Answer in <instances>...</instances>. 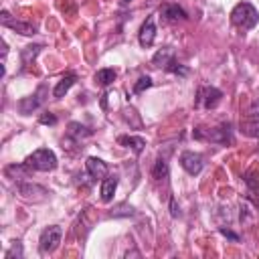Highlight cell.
I'll return each instance as SVG.
<instances>
[{"mask_svg": "<svg viewBox=\"0 0 259 259\" xmlns=\"http://www.w3.org/2000/svg\"><path fill=\"white\" fill-rule=\"evenodd\" d=\"M257 20H259V14H257L255 6L249 4V2H239V4L231 10V22H233L235 26H239L241 30L253 28V26L257 24Z\"/></svg>", "mask_w": 259, "mask_h": 259, "instance_id": "cell-1", "label": "cell"}, {"mask_svg": "<svg viewBox=\"0 0 259 259\" xmlns=\"http://www.w3.org/2000/svg\"><path fill=\"white\" fill-rule=\"evenodd\" d=\"M24 164H26L28 168L36 170V172H51V170L57 168V156H55V152L49 150V148H38V150H34L32 154L26 156Z\"/></svg>", "mask_w": 259, "mask_h": 259, "instance_id": "cell-2", "label": "cell"}, {"mask_svg": "<svg viewBox=\"0 0 259 259\" xmlns=\"http://www.w3.org/2000/svg\"><path fill=\"white\" fill-rule=\"evenodd\" d=\"M47 95H49V87H47L45 83H42V85H38V89H36L32 95L22 97V99L18 101V111H20L22 115L32 113L34 109H38V107L47 101Z\"/></svg>", "mask_w": 259, "mask_h": 259, "instance_id": "cell-3", "label": "cell"}, {"mask_svg": "<svg viewBox=\"0 0 259 259\" xmlns=\"http://www.w3.org/2000/svg\"><path fill=\"white\" fill-rule=\"evenodd\" d=\"M194 138L196 140H210V142H217V144H229L231 142V125L223 123L221 127H212V130L196 127Z\"/></svg>", "mask_w": 259, "mask_h": 259, "instance_id": "cell-4", "label": "cell"}, {"mask_svg": "<svg viewBox=\"0 0 259 259\" xmlns=\"http://www.w3.org/2000/svg\"><path fill=\"white\" fill-rule=\"evenodd\" d=\"M61 237H63L61 227H57V225L47 227V229L40 233V239H38V249H40V253H53V251L59 247Z\"/></svg>", "mask_w": 259, "mask_h": 259, "instance_id": "cell-5", "label": "cell"}, {"mask_svg": "<svg viewBox=\"0 0 259 259\" xmlns=\"http://www.w3.org/2000/svg\"><path fill=\"white\" fill-rule=\"evenodd\" d=\"M0 20H2V24H4L6 28H10V30H14V32H18V34H24V36H32V34H36V28H34L32 24H28V22H20V20H14V18L10 16V12H8V10H2Z\"/></svg>", "mask_w": 259, "mask_h": 259, "instance_id": "cell-6", "label": "cell"}, {"mask_svg": "<svg viewBox=\"0 0 259 259\" xmlns=\"http://www.w3.org/2000/svg\"><path fill=\"white\" fill-rule=\"evenodd\" d=\"M221 97H223V91L217 89V87H202L196 95V105H202L206 109H212L221 103Z\"/></svg>", "mask_w": 259, "mask_h": 259, "instance_id": "cell-7", "label": "cell"}, {"mask_svg": "<svg viewBox=\"0 0 259 259\" xmlns=\"http://www.w3.org/2000/svg\"><path fill=\"white\" fill-rule=\"evenodd\" d=\"M180 166H182L190 176H196V174H200L204 162H202V156L196 154V152H182V154H180Z\"/></svg>", "mask_w": 259, "mask_h": 259, "instance_id": "cell-8", "label": "cell"}, {"mask_svg": "<svg viewBox=\"0 0 259 259\" xmlns=\"http://www.w3.org/2000/svg\"><path fill=\"white\" fill-rule=\"evenodd\" d=\"M18 192L22 198L26 200H34V202H40L47 198V188L38 186V184H32V182H18Z\"/></svg>", "mask_w": 259, "mask_h": 259, "instance_id": "cell-9", "label": "cell"}, {"mask_svg": "<svg viewBox=\"0 0 259 259\" xmlns=\"http://www.w3.org/2000/svg\"><path fill=\"white\" fill-rule=\"evenodd\" d=\"M154 38H156V18L154 16H148L144 20V24L140 26V32H138V40L144 49L152 47L154 45Z\"/></svg>", "mask_w": 259, "mask_h": 259, "instance_id": "cell-10", "label": "cell"}, {"mask_svg": "<svg viewBox=\"0 0 259 259\" xmlns=\"http://www.w3.org/2000/svg\"><path fill=\"white\" fill-rule=\"evenodd\" d=\"M85 168H87V174L91 176V180H103L107 176V164L101 160V158H95V156H89L85 160Z\"/></svg>", "mask_w": 259, "mask_h": 259, "instance_id": "cell-11", "label": "cell"}, {"mask_svg": "<svg viewBox=\"0 0 259 259\" xmlns=\"http://www.w3.org/2000/svg\"><path fill=\"white\" fill-rule=\"evenodd\" d=\"M239 130L247 138H259V117L253 113H245V117H241Z\"/></svg>", "mask_w": 259, "mask_h": 259, "instance_id": "cell-12", "label": "cell"}, {"mask_svg": "<svg viewBox=\"0 0 259 259\" xmlns=\"http://www.w3.org/2000/svg\"><path fill=\"white\" fill-rule=\"evenodd\" d=\"M160 16L166 20V22H178V20H186L188 14L186 10H182L178 4H164L160 8Z\"/></svg>", "mask_w": 259, "mask_h": 259, "instance_id": "cell-13", "label": "cell"}, {"mask_svg": "<svg viewBox=\"0 0 259 259\" xmlns=\"http://www.w3.org/2000/svg\"><path fill=\"white\" fill-rule=\"evenodd\" d=\"M75 81H77V75H75V73H69V75L61 77L59 83H57L55 89H53V97H55V99H61V97L75 85Z\"/></svg>", "mask_w": 259, "mask_h": 259, "instance_id": "cell-14", "label": "cell"}, {"mask_svg": "<svg viewBox=\"0 0 259 259\" xmlns=\"http://www.w3.org/2000/svg\"><path fill=\"white\" fill-rule=\"evenodd\" d=\"M115 188H117V176H105L101 180V188H99V194H101V200L103 202H109L115 194Z\"/></svg>", "mask_w": 259, "mask_h": 259, "instance_id": "cell-15", "label": "cell"}, {"mask_svg": "<svg viewBox=\"0 0 259 259\" xmlns=\"http://www.w3.org/2000/svg\"><path fill=\"white\" fill-rule=\"evenodd\" d=\"M245 184H247V190H249V196L253 198V202L255 204H259V172H255V170H249L247 174H245Z\"/></svg>", "mask_w": 259, "mask_h": 259, "instance_id": "cell-16", "label": "cell"}, {"mask_svg": "<svg viewBox=\"0 0 259 259\" xmlns=\"http://www.w3.org/2000/svg\"><path fill=\"white\" fill-rule=\"evenodd\" d=\"M117 142H119L121 146L130 148L132 152H136V154H142V152H144V148H146V140H144V138H140V136H119V138H117Z\"/></svg>", "mask_w": 259, "mask_h": 259, "instance_id": "cell-17", "label": "cell"}, {"mask_svg": "<svg viewBox=\"0 0 259 259\" xmlns=\"http://www.w3.org/2000/svg\"><path fill=\"white\" fill-rule=\"evenodd\" d=\"M93 134V130H89V127H85L83 123H79V121H71L69 123V130H67V136L69 138H73V140H81V138H89Z\"/></svg>", "mask_w": 259, "mask_h": 259, "instance_id": "cell-18", "label": "cell"}, {"mask_svg": "<svg viewBox=\"0 0 259 259\" xmlns=\"http://www.w3.org/2000/svg\"><path fill=\"white\" fill-rule=\"evenodd\" d=\"M172 59H174V57H172V49H170V47H164V49H160V51L152 57V65L166 69V65H168Z\"/></svg>", "mask_w": 259, "mask_h": 259, "instance_id": "cell-19", "label": "cell"}, {"mask_svg": "<svg viewBox=\"0 0 259 259\" xmlns=\"http://www.w3.org/2000/svg\"><path fill=\"white\" fill-rule=\"evenodd\" d=\"M115 81V71L113 69H99L97 73H95V83L97 85H101V87H107V85H111Z\"/></svg>", "mask_w": 259, "mask_h": 259, "instance_id": "cell-20", "label": "cell"}, {"mask_svg": "<svg viewBox=\"0 0 259 259\" xmlns=\"http://www.w3.org/2000/svg\"><path fill=\"white\" fill-rule=\"evenodd\" d=\"M152 176L156 180H166L168 178V162H166V158H158L156 160V164L152 168Z\"/></svg>", "mask_w": 259, "mask_h": 259, "instance_id": "cell-21", "label": "cell"}, {"mask_svg": "<svg viewBox=\"0 0 259 259\" xmlns=\"http://www.w3.org/2000/svg\"><path fill=\"white\" fill-rule=\"evenodd\" d=\"M40 45H28V47H24V51H22V65L26 67L28 65V61L30 59H34L38 53H40Z\"/></svg>", "mask_w": 259, "mask_h": 259, "instance_id": "cell-22", "label": "cell"}, {"mask_svg": "<svg viewBox=\"0 0 259 259\" xmlns=\"http://www.w3.org/2000/svg\"><path fill=\"white\" fill-rule=\"evenodd\" d=\"M166 71H170V73H176V75H188V67H184V65H180V63H176L174 59L166 65Z\"/></svg>", "mask_w": 259, "mask_h": 259, "instance_id": "cell-23", "label": "cell"}, {"mask_svg": "<svg viewBox=\"0 0 259 259\" xmlns=\"http://www.w3.org/2000/svg\"><path fill=\"white\" fill-rule=\"evenodd\" d=\"M12 257H16V259L22 257V245H20V241H14L12 247L4 253V259H12Z\"/></svg>", "mask_w": 259, "mask_h": 259, "instance_id": "cell-24", "label": "cell"}, {"mask_svg": "<svg viewBox=\"0 0 259 259\" xmlns=\"http://www.w3.org/2000/svg\"><path fill=\"white\" fill-rule=\"evenodd\" d=\"M148 87H152V79H150L148 75H142V77L138 79V83L134 85V93H142V91L148 89Z\"/></svg>", "mask_w": 259, "mask_h": 259, "instance_id": "cell-25", "label": "cell"}, {"mask_svg": "<svg viewBox=\"0 0 259 259\" xmlns=\"http://www.w3.org/2000/svg\"><path fill=\"white\" fill-rule=\"evenodd\" d=\"M38 121L45 123V125H55V123H57V117H55L51 111H45V113L38 117Z\"/></svg>", "mask_w": 259, "mask_h": 259, "instance_id": "cell-26", "label": "cell"}, {"mask_svg": "<svg viewBox=\"0 0 259 259\" xmlns=\"http://www.w3.org/2000/svg\"><path fill=\"white\" fill-rule=\"evenodd\" d=\"M247 113H253V115H257V117H259V99L251 103V107H249V111H247Z\"/></svg>", "mask_w": 259, "mask_h": 259, "instance_id": "cell-27", "label": "cell"}, {"mask_svg": "<svg viewBox=\"0 0 259 259\" xmlns=\"http://www.w3.org/2000/svg\"><path fill=\"white\" fill-rule=\"evenodd\" d=\"M221 233H223L225 237L233 239V241H239V235H235V233H233V231H229V229H221Z\"/></svg>", "mask_w": 259, "mask_h": 259, "instance_id": "cell-28", "label": "cell"}, {"mask_svg": "<svg viewBox=\"0 0 259 259\" xmlns=\"http://www.w3.org/2000/svg\"><path fill=\"white\" fill-rule=\"evenodd\" d=\"M170 208H172V217H178V208H176V200H170Z\"/></svg>", "mask_w": 259, "mask_h": 259, "instance_id": "cell-29", "label": "cell"}, {"mask_svg": "<svg viewBox=\"0 0 259 259\" xmlns=\"http://www.w3.org/2000/svg\"><path fill=\"white\" fill-rule=\"evenodd\" d=\"M123 2H130V0H123Z\"/></svg>", "mask_w": 259, "mask_h": 259, "instance_id": "cell-30", "label": "cell"}]
</instances>
